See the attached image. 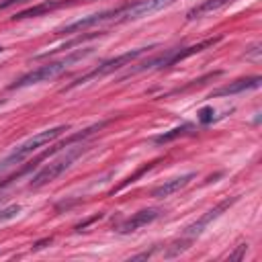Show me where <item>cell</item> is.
Segmentation results:
<instances>
[{
    "instance_id": "9",
    "label": "cell",
    "mask_w": 262,
    "mask_h": 262,
    "mask_svg": "<svg viewBox=\"0 0 262 262\" xmlns=\"http://www.w3.org/2000/svg\"><path fill=\"white\" fill-rule=\"evenodd\" d=\"M260 82H262L260 76L239 78V80H235V82H231V84H227V86L217 88V90L211 94V98H213V96H215V98H217V96H231V94H239V92H246V90H254V88L260 86Z\"/></svg>"
},
{
    "instance_id": "20",
    "label": "cell",
    "mask_w": 262,
    "mask_h": 262,
    "mask_svg": "<svg viewBox=\"0 0 262 262\" xmlns=\"http://www.w3.org/2000/svg\"><path fill=\"white\" fill-rule=\"evenodd\" d=\"M47 244H51V237H45V239H41V242H37V244L33 246V250H41V248H45Z\"/></svg>"
},
{
    "instance_id": "22",
    "label": "cell",
    "mask_w": 262,
    "mask_h": 262,
    "mask_svg": "<svg viewBox=\"0 0 262 262\" xmlns=\"http://www.w3.org/2000/svg\"><path fill=\"white\" fill-rule=\"evenodd\" d=\"M6 170H8V164H6V160L2 158V160H0V176H2Z\"/></svg>"
},
{
    "instance_id": "2",
    "label": "cell",
    "mask_w": 262,
    "mask_h": 262,
    "mask_svg": "<svg viewBox=\"0 0 262 262\" xmlns=\"http://www.w3.org/2000/svg\"><path fill=\"white\" fill-rule=\"evenodd\" d=\"M84 151H86V145H82V143H80V145H74V147H70V149H66L57 160H53V162L45 164L41 170H37V174H35V176L31 178V182H29V188L37 190V188H41V186L53 182V180L59 178Z\"/></svg>"
},
{
    "instance_id": "4",
    "label": "cell",
    "mask_w": 262,
    "mask_h": 262,
    "mask_svg": "<svg viewBox=\"0 0 262 262\" xmlns=\"http://www.w3.org/2000/svg\"><path fill=\"white\" fill-rule=\"evenodd\" d=\"M154 47H156V45H149V47H137V49L125 51V53H121V55H117V57H113V59H106V61H102L98 68H94V70H90L88 74L80 76L76 82H72V84H70V86H66L63 90H72V88H76V86H80V84H86V82H90V80H94V78L108 76V74H113V72L121 70L123 66H131V61H133V59L141 57L143 53H147V51H149V49H154Z\"/></svg>"
},
{
    "instance_id": "8",
    "label": "cell",
    "mask_w": 262,
    "mask_h": 262,
    "mask_svg": "<svg viewBox=\"0 0 262 262\" xmlns=\"http://www.w3.org/2000/svg\"><path fill=\"white\" fill-rule=\"evenodd\" d=\"M160 217V209H141V211H137L135 215H131L129 219H125L121 225H119V233H131V231H135V229H139V227H143V225H149L151 221H156Z\"/></svg>"
},
{
    "instance_id": "21",
    "label": "cell",
    "mask_w": 262,
    "mask_h": 262,
    "mask_svg": "<svg viewBox=\"0 0 262 262\" xmlns=\"http://www.w3.org/2000/svg\"><path fill=\"white\" fill-rule=\"evenodd\" d=\"M18 2H25V0H4V2H0V10L8 8V6H12V4H18Z\"/></svg>"
},
{
    "instance_id": "12",
    "label": "cell",
    "mask_w": 262,
    "mask_h": 262,
    "mask_svg": "<svg viewBox=\"0 0 262 262\" xmlns=\"http://www.w3.org/2000/svg\"><path fill=\"white\" fill-rule=\"evenodd\" d=\"M74 2H78V0H47V2H41V4H37L33 8H27L23 12H16L12 16V20H20V18H29V16H39L43 12H51L55 8H61V6H68V4H74Z\"/></svg>"
},
{
    "instance_id": "7",
    "label": "cell",
    "mask_w": 262,
    "mask_h": 262,
    "mask_svg": "<svg viewBox=\"0 0 262 262\" xmlns=\"http://www.w3.org/2000/svg\"><path fill=\"white\" fill-rule=\"evenodd\" d=\"M119 12H121V8H111V10H102V12H96V14L82 16V18H78V20H74V23H70V25H66V27L57 29V35L84 33V31H86V29H90V27H96V25H100V23L108 20V18L119 16Z\"/></svg>"
},
{
    "instance_id": "18",
    "label": "cell",
    "mask_w": 262,
    "mask_h": 262,
    "mask_svg": "<svg viewBox=\"0 0 262 262\" xmlns=\"http://www.w3.org/2000/svg\"><path fill=\"white\" fill-rule=\"evenodd\" d=\"M246 250H248V244H242V246L235 250V254H231V256H229V260H239V258L244 256V252H246Z\"/></svg>"
},
{
    "instance_id": "17",
    "label": "cell",
    "mask_w": 262,
    "mask_h": 262,
    "mask_svg": "<svg viewBox=\"0 0 262 262\" xmlns=\"http://www.w3.org/2000/svg\"><path fill=\"white\" fill-rule=\"evenodd\" d=\"M246 57H252V59H258L260 57V43H256V45H252L248 51H246Z\"/></svg>"
},
{
    "instance_id": "23",
    "label": "cell",
    "mask_w": 262,
    "mask_h": 262,
    "mask_svg": "<svg viewBox=\"0 0 262 262\" xmlns=\"http://www.w3.org/2000/svg\"><path fill=\"white\" fill-rule=\"evenodd\" d=\"M2 51H4V47H2V45H0V53H2Z\"/></svg>"
},
{
    "instance_id": "10",
    "label": "cell",
    "mask_w": 262,
    "mask_h": 262,
    "mask_svg": "<svg viewBox=\"0 0 262 262\" xmlns=\"http://www.w3.org/2000/svg\"><path fill=\"white\" fill-rule=\"evenodd\" d=\"M192 178H194V172H188V174H182V176L170 178V180H166L164 184L156 186V188L151 190V196H154V199H164V196H170V194L178 192L180 188H184V186H186V184H188Z\"/></svg>"
},
{
    "instance_id": "1",
    "label": "cell",
    "mask_w": 262,
    "mask_h": 262,
    "mask_svg": "<svg viewBox=\"0 0 262 262\" xmlns=\"http://www.w3.org/2000/svg\"><path fill=\"white\" fill-rule=\"evenodd\" d=\"M90 53H92V49L88 47V49L74 51V53H70V55H66V57H61V59H57V61H49V63H45V66H39V68L27 72L25 76H20V78H18L14 84H10L8 88H10V90H16V88H27V86H33V84H39V82L53 80V78H57L59 74H63L72 63L84 59V57L90 55Z\"/></svg>"
},
{
    "instance_id": "19",
    "label": "cell",
    "mask_w": 262,
    "mask_h": 262,
    "mask_svg": "<svg viewBox=\"0 0 262 262\" xmlns=\"http://www.w3.org/2000/svg\"><path fill=\"white\" fill-rule=\"evenodd\" d=\"M100 217H102V215H100V213H98V215H94V217H90V219H86V221H84V223H80V225H76V231H82V229H84V227H86V225H90V223H92V221H96V219H100Z\"/></svg>"
},
{
    "instance_id": "16",
    "label": "cell",
    "mask_w": 262,
    "mask_h": 262,
    "mask_svg": "<svg viewBox=\"0 0 262 262\" xmlns=\"http://www.w3.org/2000/svg\"><path fill=\"white\" fill-rule=\"evenodd\" d=\"M196 115H199V121H201L203 125H209V123L213 121V117H215V111H213V106H203Z\"/></svg>"
},
{
    "instance_id": "13",
    "label": "cell",
    "mask_w": 262,
    "mask_h": 262,
    "mask_svg": "<svg viewBox=\"0 0 262 262\" xmlns=\"http://www.w3.org/2000/svg\"><path fill=\"white\" fill-rule=\"evenodd\" d=\"M194 127L190 125V123H186V125H180V127H174V129H170V131H166V133H162V135H158L154 141L156 143H168V141H172V139H176V137H182V135H186V133H190Z\"/></svg>"
},
{
    "instance_id": "24",
    "label": "cell",
    "mask_w": 262,
    "mask_h": 262,
    "mask_svg": "<svg viewBox=\"0 0 262 262\" xmlns=\"http://www.w3.org/2000/svg\"><path fill=\"white\" fill-rule=\"evenodd\" d=\"M0 102H2V100H0Z\"/></svg>"
},
{
    "instance_id": "6",
    "label": "cell",
    "mask_w": 262,
    "mask_h": 262,
    "mask_svg": "<svg viewBox=\"0 0 262 262\" xmlns=\"http://www.w3.org/2000/svg\"><path fill=\"white\" fill-rule=\"evenodd\" d=\"M235 201H237V196H231V199L221 201V203H219V205H215L213 209H209V211H207L203 217H199L194 223H190V225H188V227L182 231V237H186V239H194V237H199V235L205 231V227H207L209 223H213V221H215V219H217V217H219L223 211H227V209H229V207H231Z\"/></svg>"
},
{
    "instance_id": "11",
    "label": "cell",
    "mask_w": 262,
    "mask_h": 262,
    "mask_svg": "<svg viewBox=\"0 0 262 262\" xmlns=\"http://www.w3.org/2000/svg\"><path fill=\"white\" fill-rule=\"evenodd\" d=\"M231 2H235V0H203L201 4H196L194 8H190V10L186 12V20L203 18V16H207V14H211V12H217V10L225 8V6H229Z\"/></svg>"
},
{
    "instance_id": "15",
    "label": "cell",
    "mask_w": 262,
    "mask_h": 262,
    "mask_svg": "<svg viewBox=\"0 0 262 262\" xmlns=\"http://www.w3.org/2000/svg\"><path fill=\"white\" fill-rule=\"evenodd\" d=\"M154 164H156V162H151V164H145V166H143L141 170H137V172H135L133 176H129V178H127V180H125L123 184H119V186H117V190H121V188H125L127 184H131V182H135V180H137V178H139L141 174H145L147 170H151V168H154Z\"/></svg>"
},
{
    "instance_id": "3",
    "label": "cell",
    "mask_w": 262,
    "mask_h": 262,
    "mask_svg": "<svg viewBox=\"0 0 262 262\" xmlns=\"http://www.w3.org/2000/svg\"><path fill=\"white\" fill-rule=\"evenodd\" d=\"M70 127L68 125H57V127H51V129H45V131H41V133H37V135H33V137H29L27 141H23L20 145H16L4 160H6V164H8V168H12V166H18V164H23L29 156H33L39 147H43V145H47V143H51L53 139H57L61 133H66Z\"/></svg>"
},
{
    "instance_id": "5",
    "label": "cell",
    "mask_w": 262,
    "mask_h": 262,
    "mask_svg": "<svg viewBox=\"0 0 262 262\" xmlns=\"http://www.w3.org/2000/svg\"><path fill=\"white\" fill-rule=\"evenodd\" d=\"M176 0H137L129 6H123L119 16H117V23H129V20H137V18H145L154 12H160L168 6H172Z\"/></svg>"
},
{
    "instance_id": "14",
    "label": "cell",
    "mask_w": 262,
    "mask_h": 262,
    "mask_svg": "<svg viewBox=\"0 0 262 262\" xmlns=\"http://www.w3.org/2000/svg\"><path fill=\"white\" fill-rule=\"evenodd\" d=\"M18 213H20V207H18V205L4 207V209L0 211V223H2V221H10V219H14Z\"/></svg>"
}]
</instances>
